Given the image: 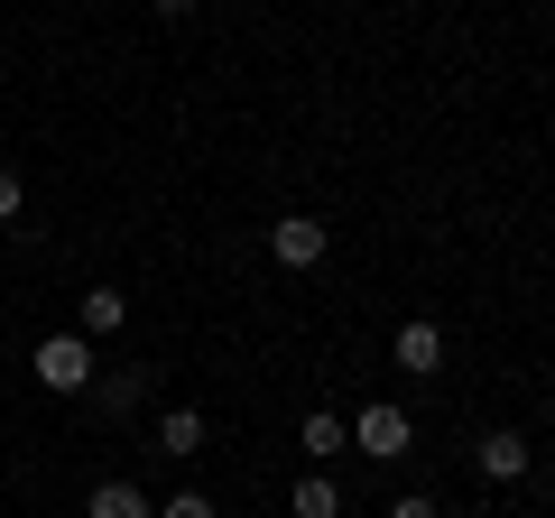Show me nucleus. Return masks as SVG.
I'll use <instances>...</instances> for the list:
<instances>
[{
	"label": "nucleus",
	"mask_w": 555,
	"mask_h": 518,
	"mask_svg": "<svg viewBox=\"0 0 555 518\" xmlns=\"http://www.w3.org/2000/svg\"><path fill=\"white\" fill-rule=\"evenodd\" d=\"M158 454H204V417L195 407H167L158 417Z\"/></svg>",
	"instance_id": "nucleus-8"
},
{
	"label": "nucleus",
	"mask_w": 555,
	"mask_h": 518,
	"mask_svg": "<svg viewBox=\"0 0 555 518\" xmlns=\"http://www.w3.org/2000/svg\"><path fill=\"white\" fill-rule=\"evenodd\" d=\"M389 518H444V509H436L426 491H408V500H389Z\"/></svg>",
	"instance_id": "nucleus-12"
},
{
	"label": "nucleus",
	"mask_w": 555,
	"mask_h": 518,
	"mask_svg": "<svg viewBox=\"0 0 555 518\" xmlns=\"http://www.w3.org/2000/svg\"><path fill=\"white\" fill-rule=\"evenodd\" d=\"M343 444H352V426H343L334 407H315V417H306V454L324 463V454H343Z\"/></svg>",
	"instance_id": "nucleus-10"
},
{
	"label": "nucleus",
	"mask_w": 555,
	"mask_h": 518,
	"mask_svg": "<svg viewBox=\"0 0 555 518\" xmlns=\"http://www.w3.org/2000/svg\"><path fill=\"white\" fill-rule=\"evenodd\" d=\"M287 509H297V518H343V491H334L324 472H306L297 491H287Z\"/></svg>",
	"instance_id": "nucleus-9"
},
{
	"label": "nucleus",
	"mask_w": 555,
	"mask_h": 518,
	"mask_svg": "<svg viewBox=\"0 0 555 518\" xmlns=\"http://www.w3.org/2000/svg\"><path fill=\"white\" fill-rule=\"evenodd\" d=\"M0 222H20V167H0Z\"/></svg>",
	"instance_id": "nucleus-13"
},
{
	"label": "nucleus",
	"mask_w": 555,
	"mask_h": 518,
	"mask_svg": "<svg viewBox=\"0 0 555 518\" xmlns=\"http://www.w3.org/2000/svg\"><path fill=\"white\" fill-rule=\"evenodd\" d=\"M83 518H158V509H149V491H139V481H93Z\"/></svg>",
	"instance_id": "nucleus-7"
},
{
	"label": "nucleus",
	"mask_w": 555,
	"mask_h": 518,
	"mask_svg": "<svg viewBox=\"0 0 555 518\" xmlns=\"http://www.w3.org/2000/svg\"><path fill=\"white\" fill-rule=\"evenodd\" d=\"M481 472L518 481V472H528V436H518V426H491V436H481Z\"/></svg>",
	"instance_id": "nucleus-5"
},
{
	"label": "nucleus",
	"mask_w": 555,
	"mask_h": 518,
	"mask_svg": "<svg viewBox=\"0 0 555 518\" xmlns=\"http://www.w3.org/2000/svg\"><path fill=\"white\" fill-rule=\"evenodd\" d=\"M269 250H278V269H315V259L334 250V232H324L315 213H287V222L269 232Z\"/></svg>",
	"instance_id": "nucleus-3"
},
{
	"label": "nucleus",
	"mask_w": 555,
	"mask_h": 518,
	"mask_svg": "<svg viewBox=\"0 0 555 518\" xmlns=\"http://www.w3.org/2000/svg\"><path fill=\"white\" fill-rule=\"evenodd\" d=\"M120 324H130V297H120V287H93V297L75 306V334L93 342V334H120Z\"/></svg>",
	"instance_id": "nucleus-6"
},
{
	"label": "nucleus",
	"mask_w": 555,
	"mask_h": 518,
	"mask_svg": "<svg viewBox=\"0 0 555 518\" xmlns=\"http://www.w3.org/2000/svg\"><path fill=\"white\" fill-rule=\"evenodd\" d=\"M389 352H398V371L436 379V371H444V324H426V315H416V324H398V342H389Z\"/></svg>",
	"instance_id": "nucleus-4"
},
{
	"label": "nucleus",
	"mask_w": 555,
	"mask_h": 518,
	"mask_svg": "<svg viewBox=\"0 0 555 518\" xmlns=\"http://www.w3.org/2000/svg\"><path fill=\"white\" fill-rule=\"evenodd\" d=\"M158 518H214V500H204V491H177V500H167Z\"/></svg>",
	"instance_id": "nucleus-11"
},
{
	"label": "nucleus",
	"mask_w": 555,
	"mask_h": 518,
	"mask_svg": "<svg viewBox=\"0 0 555 518\" xmlns=\"http://www.w3.org/2000/svg\"><path fill=\"white\" fill-rule=\"evenodd\" d=\"M158 10H195V0H158Z\"/></svg>",
	"instance_id": "nucleus-14"
},
{
	"label": "nucleus",
	"mask_w": 555,
	"mask_h": 518,
	"mask_svg": "<svg viewBox=\"0 0 555 518\" xmlns=\"http://www.w3.org/2000/svg\"><path fill=\"white\" fill-rule=\"evenodd\" d=\"M408 444H416L408 407H389V399H379V407H361V417H352V454H371V463H398Z\"/></svg>",
	"instance_id": "nucleus-2"
},
{
	"label": "nucleus",
	"mask_w": 555,
	"mask_h": 518,
	"mask_svg": "<svg viewBox=\"0 0 555 518\" xmlns=\"http://www.w3.org/2000/svg\"><path fill=\"white\" fill-rule=\"evenodd\" d=\"M28 371H38V389H56V399H83V389H93V342L83 334H47L38 352H28Z\"/></svg>",
	"instance_id": "nucleus-1"
}]
</instances>
